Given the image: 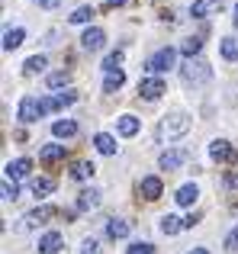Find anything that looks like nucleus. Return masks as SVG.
<instances>
[{"label":"nucleus","instance_id":"nucleus-1","mask_svg":"<svg viewBox=\"0 0 238 254\" xmlns=\"http://www.w3.org/2000/svg\"><path fill=\"white\" fill-rule=\"evenodd\" d=\"M180 77H183V84L200 87V84H209V81H213V68H209L203 58H187V62H183V68H180Z\"/></svg>","mask_w":238,"mask_h":254},{"label":"nucleus","instance_id":"nucleus-2","mask_svg":"<svg viewBox=\"0 0 238 254\" xmlns=\"http://www.w3.org/2000/svg\"><path fill=\"white\" fill-rule=\"evenodd\" d=\"M187 129H190L187 113H171L161 123V138H180V135H187Z\"/></svg>","mask_w":238,"mask_h":254},{"label":"nucleus","instance_id":"nucleus-3","mask_svg":"<svg viewBox=\"0 0 238 254\" xmlns=\"http://www.w3.org/2000/svg\"><path fill=\"white\" fill-rule=\"evenodd\" d=\"M174 62H177V52H174V49H158L155 55L148 58V64H145V68H148L151 74L158 77V74H164L168 68H174Z\"/></svg>","mask_w":238,"mask_h":254},{"label":"nucleus","instance_id":"nucleus-4","mask_svg":"<svg viewBox=\"0 0 238 254\" xmlns=\"http://www.w3.org/2000/svg\"><path fill=\"white\" fill-rule=\"evenodd\" d=\"M74 100H77V93H74V90H64V93H55V97L39 100V106H42V116H49V113L61 110V106H71Z\"/></svg>","mask_w":238,"mask_h":254},{"label":"nucleus","instance_id":"nucleus-5","mask_svg":"<svg viewBox=\"0 0 238 254\" xmlns=\"http://www.w3.org/2000/svg\"><path fill=\"white\" fill-rule=\"evenodd\" d=\"M187 151H183V148H171V151H161V158H158V168H161V171H177V168H180V164L183 161H187Z\"/></svg>","mask_w":238,"mask_h":254},{"label":"nucleus","instance_id":"nucleus-6","mask_svg":"<svg viewBox=\"0 0 238 254\" xmlns=\"http://www.w3.org/2000/svg\"><path fill=\"white\" fill-rule=\"evenodd\" d=\"M164 90H168V87H164V81H161V77H155V74H151V77H142V81H138V93H142L145 100H158Z\"/></svg>","mask_w":238,"mask_h":254},{"label":"nucleus","instance_id":"nucleus-7","mask_svg":"<svg viewBox=\"0 0 238 254\" xmlns=\"http://www.w3.org/2000/svg\"><path fill=\"white\" fill-rule=\"evenodd\" d=\"M55 212H58L55 206H36L32 212H26V216H23V225H26V229H36V225L49 222V219L55 216Z\"/></svg>","mask_w":238,"mask_h":254},{"label":"nucleus","instance_id":"nucleus-8","mask_svg":"<svg viewBox=\"0 0 238 254\" xmlns=\"http://www.w3.org/2000/svg\"><path fill=\"white\" fill-rule=\"evenodd\" d=\"M103 42H107V32H103L100 26H90V29L81 36V45H84L87 52H100V49H103Z\"/></svg>","mask_w":238,"mask_h":254},{"label":"nucleus","instance_id":"nucleus-9","mask_svg":"<svg viewBox=\"0 0 238 254\" xmlns=\"http://www.w3.org/2000/svg\"><path fill=\"white\" fill-rule=\"evenodd\" d=\"M39 116H42V106H39L36 97H23L19 100V119H23V123H36Z\"/></svg>","mask_w":238,"mask_h":254},{"label":"nucleus","instance_id":"nucleus-10","mask_svg":"<svg viewBox=\"0 0 238 254\" xmlns=\"http://www.w3.org/2000/svg\"><path fill=\"white\" fill-rule=\"evenodd\" d=\"M61 245H64L61 232H45V235L39 238V251H42V254H58V251H61Z\"/></svg>","mask_w":238,"mask_h":254},{"label":"nucleus","instance_id":"nucleus-11","mask_svg":"<svg viewBox=\"0 0 238 254\" xmlns=\"http://www.w3.org/2000/svg\"><path fill=\"white\" fill-rule=\"evenodd\" d=\"M29 168H32L29 158H16V161H10L3 168V174H6V180H13V184H16L19 177H26V174H29Z\"/></svg>","mask_w":238,"mask_h":254},{"label":"nucleus","instance_id":"nucleus-12","mask_svg":"<svg viewBox=\"0 0 238 254\" xmlns=\"http://www.w3.org/2000/svg\"><path fill=\"white\" fill-rule=\"evenodd\" d=\"M161 190H164L161 177H145L142 184H138V193H142L145 199H158V196H161Z\"/></svg>","mask_w":238,"mask_h":254},{"label":"nucleus","instance_id":"nucleus-13","mask_svg":"<svg viewBox=\"0 0 238 254\" xmlns=\"http://www.w3.org/2000/svg\"><path fill=\"white\" fill-rule=\"evenodd\" d=\"M209 158H213V161H229V158H232V145H229L226 138H213V142H209Z\"/></svg>","mask_w":238,"mask_h":254},{"label":"nucleus","instance_id":"nucleus-14","mask_svg":"<svg viewBox=\"0 0 238 254\" xmlns=\"http://www.w3.org/2000/svg\"><path fill=\"white\" fill-rule=\"evenodd\" d=\"M97 206H100V190L87 187V190L77 193V209H97Z\"/></svg>","mask_w":238,"mask_h":254},{"label":"nucleus","instance_id":"nucleus-15","mask_svg":"<svg viewBox=\"0 0 238 254\" xmlns=\"http://www.w3.org/2000/svg\"><path fill=\"white\" fill-rule=\"evenodd\" d=\"M213 10H219V0H193V3H190V16L193 19L209 16Z\"/></svg>","mask_w":238,"mask_h":254},{"label":"nucleus","instance_id":"nucleus-16","mask_svg":"<svg viewBox=\"0 0 238 254\" xmlns=\"http://www.w3.org/2000/svg\"><path fill=\"white\" fill-rule=\"evenodd\" d=\"M196 196H200V190H196V184H183L180 190H177V206H193L196 203Z\"/></svg>","mask_w":238,"mask_h":254},{"label":"nucleus","instance_id":"nucleus-17","mask_svg":"<svg viewBox=\"0 0 238 254\" xmlns=\"http://www.w3.org/2000/svg\"><path fill=\"white\" fill-rule=\"evenodd\" d=\"M23 39H26V29H6L3 32V52H13V49H19L23 45Z\"/></svg>","mask_w":238,"mask_h":254},{"label":"nucleus","instance_id":"nucleus-18","mask_svg":"<svg viewBox=\"0 0 238 254\" xmlns=\"http://www.w3.org/2000/svg\"><path fill=\"white\" fill-rule=\"evenodd\" d=\"M116 129H119V135L129 138V135H135V132H138V119L132 116V113H125V116L116 119Z\"/></svg>","mask_w":238,"mask_h":254},{"label":"nucleus","instance_id":"nucleus-19","mask_svg":"<svg viewBox=\"0 0 238 254\" xmlns=\"http://www.w3.org/2000/svg\"><path fill=\"white\" fill-rule=\"evenodd\" d=\"M39 158H42L45 164L61 161V158H64V145H42V148H39Z\"/></svg>","mask_w":238,"mask_h":254},{"label":"nucleus","instance_id":"nucleus-20","mask_svg":"<svg viewBox=\"0 0 238 254\" xmlns=\"http://www.w3.org/2000/svg\"><path fill=\"white\" fill-rule=\"evenodd\" d=\"M180 229H187V219H180V216H164L161 219V232L164 235H177Z\"/></svg>","mask_w":238,"mask_h":254},{"label":"nucleus","instance_id":"nucleus-21","mask_svg":"<svg viewBox=\"0 0 238 254\" xmlns=\"http://www.w3.org/2000/svg\"><path fill=\"white\" fill-rule=\"evenodd\" d=\"M52 132H55L58 138H71V135H77V123L74 119H58V123L52 126Z\"/></svg>","mask_w":238,"mask_h":254},{"label":"nucleus","instance_id":"nucleus-22","mask_svg":"<svg viewBox=\"0 0 238 254\" xmlns=\"http://www.w3.org/2000/svg\"><path fill=\"white\" fill-rule=\"evenodd\" d=\"M94 145L100 155H116V138L107 135V132H100V135H94Z\"/></svg>","mask_w":238,"mask_h":254},{"label":"nucleus","instance_id":"nucleus-23","mask_svg":"<svg viewBox=\"0 0 238 254\" xmlns=\"http://www.w3.org/2000/svg\"><path fill=\"white\" fill-rule=\"evenodd\" d=\"M94 161H74L71 164V177L74 180H87V177H94Z\"/></svg>","mask_w":238,"mask_h":254},{"label":"nucleus","instance_id":"nucleus-24","mask_svg":"<svg viewBox=\"0 0 238 254\" xmlns=\"http://www.w3.org/2000/svg\"><path fill=\"white\" fill-rule=\"evenodd\" d=\"M122 84H125V74H122V71H110V74L103 77V93H116Z\"/></svg>","mask_w":238,"mask_h":254},{"label":"nucleus","instance_id":"nucleus-25","mask_svg":"<svg viewBox=\"0 0 238 254\" xmlns=\"http://www.w3.org/2000/svg\"><path fill=\"white\" fill-rule=\"evenodd\" d=\"M29 190L36 193V196H49V193L55 190V180H52V177H36V180L29 184Z\"/></svg>","mask_w":238,"mask_h":254},{"label":"nucleus","instance_id":"nucleus-26","mask_svg":"<svg viewBox=\"0 0 238 254\" xmlns=\"http://www.w3.org/2000/svg\"><path fill=\"white\" fill-rule=\"evenodd\" d=\"M107 235L110 238H125L129 235V222H125V219H110L107 222Z\"/></svg>","mask_w":238,"mask_h":254},{"label":"nucleus","instance_id":"nucleus-27","mask_svg":"<svg viewBox=\"0 0 238 254\" xmlns=\"http://www.w3.org/2000/svg\"><path fill=\"white\" fill-rule=\"evenodd\" d=\"M200 49H203V39H196V36H190V39H183V42H180V52L187 58H196V55H200Z\"/></svg>","mask_w":238,"mask_h":254},{"label":"nucleus","instance_id":"nucleus-28","mask_svg":"<svg viewBox=\"0 0 238 254\" xmlns=\"http://www.w3.org/2000/svg\"><path fill=\"white\" fill-rule=\"evenodd\" d=\"M222 58H229V62L238 58V36H226V39H222Z\"/></svg>","mask_w":238,"mask_h":254},{"label":"nucleus","instance_id":"nucleus-29","mask_svg":"<svg viewBox=\"0 0 238 254\" xmlns=\"http://www.w3.org/2000/svg\"><path fill=\"white\" fill-rule=\"evenodd\" d=\"M90 19H94V6H77L68 16V23H90Z\"/></svg>","mask_w":238,"mask_h":254},{"label":"nucleus","instance_id":"nucleus-30","mask_svg":"<svg viewBox=\"0 0 238 254\" xmlns=\"http://www.w3.org/2000/svg\"><path fill=\"white\" fill-rule=\"evenodd\" d=\"M42 68H45V55H32V58H26V64H23L26 74H39Z\"/></svg>","mask_w":238,"mask_h":254},{"label":"nucleus","instance_id":"nucleus-31","mask_svg":"<svg viewBox=\"0 0 238 254\" xmlns=\"http://www.w3.org/2000/svg\"><path fill=\"white\" fill-rule=\"evenodd\" d=\"M119 64H122V52H110V55L107 58H103V71H107V74H110V71H119Z\"/></svg>","mask_w":238,"mask_h":254},{"label":"nucleus","instance_id":"nucleus-32","mask_svg":"<svg viewBox=\"0 0 238 254\" xmlns=\"http://www.w3.org/2000/svg\"><path fill=\"white\" fill-rule=\"evenodd\" d=\"M125 254H155V245L151 242H132L129 248H125Z\"/></svg>","mask_w":238,"mask_h":254},{"label":"nucleus","instance_id":"nucleus-33","mask_svg":"<svg viewBox=\"0 0 238 254\" xmlns=\"http://www.w3.org/2000/svg\"><path fill=\"white\" fill-rule=\"evenodd\" d=\"M68 71H55V74H49V87L52 90H58V87H68Z\"/></svg>","mask_w":238,"mask_h":254},{"label":"nucleus","instance_id":"nucleus-34","mask_svg":"<svg viewBox=\"0 0 238 254\" xmlns=\"http://www.w3.org/2000/svg\"><path fill=\"white\" fill-rule=\"evenodd\" d=\"M0 193H3V199L10 203V199H16V196H19V187L13 184V180H3V187H0Z\"/></svg>","mask_w":238,"mask_h":254},{"label":"nucleus","instance_id":"nucleus-35","mask_svg":"<svg viewBox=\"0 0 238 254\" xmlns=\"http://www.w3.org/2000/svg\"><path fill=\"white\" fill-rule=\"evenodd\" d=\"M226 251H238V229H232L226 235Z\"/></svg>","mask_w":238,"mask_h":254},{"label":"nucleus","instance_id":"nucleus-36","mask_svg":"<svg viewBox=\"0 0 238 254\" xmlns=\"http://www.w3.org/2000/svg\"><path fill=\"white\" fill-rule=\"evenodd\" d=\"M81 251H84V254H97V251H100V245H97V238H84Z\"/></svg>","mask_w":238,"mask_h":254},{"label":"nucleus","instance_id":"nucleus-37","mask_svg":"<svg viewBox=\"0 0 238 254\" xmlns=\"http://www.w3.org/2000/svg\"><path fill=\"white\" fill-rule=\"evenodd\" d=\"M226 187H229V190H238V171H229L226 174Z\"/></svg>","mask_w":238,"mask_h":254},{"label":"nucleus","instance_id":"nucleus-38","mask_svg":"<svg viewBox=\"0 0 238 254\" xmlns=\"http://www.w3.org/2000/svg\"><path fill=\"white\" fill-rule=\"evenodd\" d=\"M36 3H39V6H49V10H55V6L61 3V0H36Z\"/></svg>","mask_w":238,"mask_h":254},{"label":"nucleus","instance_id":"nucleus-39","mask_svg":"<svg viewBox=\"0 0 238 254\" xmlns=\"http://www.w3.org/2000/svg\"><path fill=\"white\" fill-rule=\"evenodd\" d=\"M125 0H107V6H122Z\"/></svg>","mask_w":238,"mask_h":254},{"label":"nucleus","instance_id":"nucleus-40","mask_svg":"<svg viewBox=\"0 0 238 254\" xmlns=\"http://www.w3.org/2000/svg\"><path fill=\"white\" fill-rule=\"evenodd\" d=\"M190 254H209V251H206V248H193Z\"/></svg>","mask_w":238,"mask_h":254},{"label":"nucleus","instance_id":"nucleus-41","mask_svg":"<svg viewBox=\"0 0 238 254\" xmlns=\"http://www.w3.org/2000/svg\"><path fill=\"white\" fill-rule=\"evenodd\" d=\"M232 19H235V26H238V3H235V16Z\"/></svg>","mask_w":238,"mask_h":254}]
</instances>
